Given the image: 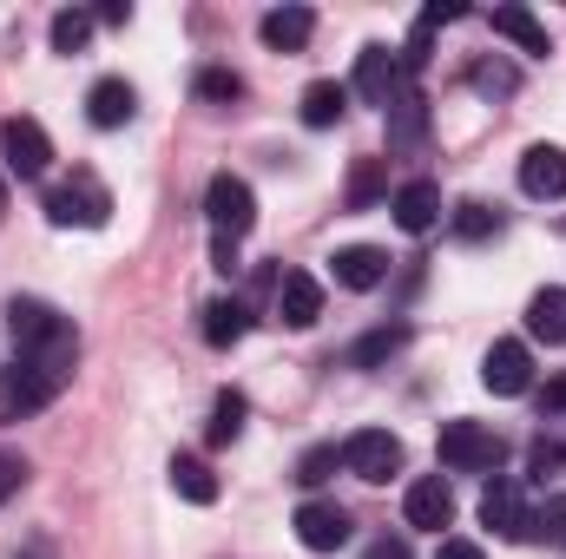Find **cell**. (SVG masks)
I'll return each instance as SVG.
<instances>
[{
	"mask_svg": "<svg viewBox=\"0 0 566 559\" xmlns=\"http://www.w3.org/2000/svg\"><path fill=\"white\" fill-rule=\"evenodd\" d=\"M93 20H99V27H126V20H133V7H126V0H106Z\"/></svg>",
	"mask_w": 566,
	"mask_h": 559,
	"instance_id": "cell-39",
	"label": "cell"
},
{
	"mask_svg": "<svg viewBox=\"0 0 566 559\" xmlns=\"http://www.w3.org/2000/svg\"><path fill=\"white\" fill-rule=\"evenodd\" d=\"M20 487H27V454H20V447H0V507H7Z\"/></svg>",
	"mask_w": 566,
	"mask_h": 559,
	"instance_id": "cell-34",
	"label": "cell"
},
{
	"mask_svg": "<svg viewBox=\"0 0 566 559\" xmlns=\"http://www.w3.org/2000/svg\"><path fill=\"white\" fill-rule=\"evenodd\" d=\"M527 336L534 342H547V349H560L566 342V289H534V303H527Z\"/></svg>",
	"mask_w": 566,
	"mask_h": 559,
	"instance_id": "cell-22",
	"label": "cell"
},
{
	"mask_svg": "<svg viewBox=\"0 0 566 559\" xmlns=\"http://www.w3.org/2000/svg\"><path fill=\"white\" fill-rule=\"evenodd\" d=\"M198 99H211V106H238V99H244V80H238L231 66H205V73H198Z\"/></svg>",
	"mask_w": 566,
	"mask_h": 559,
	"instance_id": "cell-32",
	"label": "cell"
},
{
	"mask_svg": "<svg viewBox=\"0 0 566 559\" xmlns=\"http://www.w3.org/2000/svg\"><path fill=\"white\" fill-rule=\"evenodd\" d=\"M434 559H488V553H481L474 540H441V553H434Z\"/></svg>",
	"mask_w": 566,
	"mask_h": 559,
	"instance_id": "cell-40",
	"label": "cell"
},
{
	"mask_svg": "<svg viewBox=\"0 0 566 559\" xmlns=\"http://www.w3.org/2000/svg\"><path fill=\"white\" fill-rule=\"evenodd\" d=\"M296 113H303V126H316V133H323V126H336V119L349 113V86H343V80H310Z\"/></svg>",
	"mask_w": 566,
	"mask_h": 559,
	"instance_id": "cell-24",
	"label": "cell"
},
{
	"mask_svg": "<svg viewBox=\"0 0 566 559\" xmlns=\"http://www.w3.org/2000/svg\"><path fill=\"white\" fill-rule=\"evenodd\" d=\"M73 356H80V329H73V336H60L53 349L13 356V362L0 369V415L27 421V415H40L46 402H60V389L73 382Z\"/></svg>",
	"mask_w": 566,
	"mask_h": 559,
	"instance_id": "cell-1",
	"label": "cell"
},
{
	"mask_svg": "<svg viewBox=\"0 0 566 559\" xmlns=\"http://www.w3.org/2000/svg\"><path fill=\"white\" fill-rule=\"evenodd\" d=\"M290 527H296V540H303L310 553H336V547H349V527H356V520H349V507H336V500H303Z\"/></svg>",
	"mask_w": 566,
	"mask_h": 559,
	"instance_id": "cell-10",
	"label": "cell"
},
{
	"mask_svg": "<svg viewBox=\"0 0 566 559\" xmlns=\"http://www.w3.org/2000/svg\"><path fill=\"white\" fill-rule=\"evenodd\" d=\"M527 540L534 547H566V494H547V507L527 514Z\"/></svg>",
	"mask_w": 566,
	"mask_h": 559,
	"instance_id": "cell-30",
	"label": "cell"
},
{
	"mask_svg": "<svg viewBox=\"0 0 566 559\" xmlns=\"http://www.w3.org/2000/svg\"><path fill=\"white\" fill-rule=\"evenodd\" d=\"M402 86H409V80H402V60H396L389 46H376V40H369V46L356 53V80H349V93H363L369 106H382V113H389V99H396Z\"/></svg>",
	"mask_w": 566,
	"mask_h": 559,
	"instance_id": "cell-9",
	"label": "cell"
},
{
	"mask_svg": "<svg viewBox=\"0 0 566 559\" xmlns=\"http://www.w3.org/2000/svg\"><path fill=\"white\" fill-rule=\"evenodd\" d=\"M434 454H441L448 474H494V467L507 461V441H501L488 421H441Z\"/></svg>",
	"mask_w": 566,
	"mask_h": 559,
	"instance_id": "cell-2",
	"label": "cell"
},
{
	"mask_svg": "<svg viewBox=\"0 0 566 559\" xmlns=\"http://www.w3.org/2000/svg\"><path fill=\"white\" fill-rule=\"evenodd\" d=\"M474 86L481 93H514V66H494L488 60V66H474Z\"/></svg>",
	"mask_w": 566,
	"mask_h": 559,
	"instance_id": "cell-35",
	"label": "cell"
},
{
	"mask_svg": "<svg viewBox=\"0 0 566 559\" xmlns=\"http://www.w3.org/2000/svg\"><path fill=\"white\" fill-rule=\"evenodd\" d=\"M251 336V309L238 303V296H211L205 303V342L211 349H231V342H244Z\"/></svg>",
	"mask_w": 566,
	"mask_h": 559,
	"instance_id": "cell-21",
	"label": "cell"
},
{
	"mask_svg": "<svg viewBox=\"0 0 566 559\" xmlns=\"http://www.w3.org/2000/svg\"><path fill=\"white\" fill-rule=\"evenodd\" d=\"M171 487H178V500H191V507H211L218 500V474L198 461V454H171Z\"/></svg>",
	"mask_w": 566,
	"mask_h": 559,
	"instance_id": "cell-25",
	"label": "cell"
},
{
	"mask_svg": "<svg viewBox=\"0 0 566 559\" xmlns=\"http://www.w3.org/2000/svg\"><path fill=\"white\" fill-rule=\"evenodd\" d=\"M481 520H488L501 540H527V507H521V487H514V481H488V494H481Z\"/></svg>",
	"mask_w": 566,
	"mask_h": 559,
	"instance_id": "cell-18",
	"label": "cell"
},
{
	"mask_svg": "<svg viewBox=\"0 0 566 559\" xmlns=\"http://www.w3.org/2000/svg\"><path fill=\"white\" fill-rule=\"evenodd\" d=\"M7 336H13V356H33V349H53L60 336H73V323L40 296H13L7 303Z\"/></svg>",
	"mask_w": 566,
	"mask_h": 559,
	"instance_id": "cell-5",
	"label": "cell"
},
{
	"mask_svg": "<svg viewBox=\"0 0 566 559\" xmlns=\"http://www.w3.org/2000/svg\"><path fill=\"white\" fill-rule=\"evenodd\" d=\"M389 211H396V224H402L409 238H428V231L441 224V184H434V178H409V184L389 198Z\"/></svg>",
	"mask_w": 566,
	"mask_h": 559,
	"instance_id": "cell-11",
	"label": "cell"
},
{
	"mask_svg": "<svg viewBox=\"0 0 566 559\" xmlns=\"http://www.w3.org/2000/svg\"><path fill=\"white\" fill-rule=\"evenodd\" d=\"M0 158H7L13 178H46V165H53V139H46V126L27 119V113L0 119Z\"/></svg>",
	"mask_w": 566,
	"mask_h": 559,
	"instance_id": "cell-7",
	"label": "cell"
},
{
	"mask_svg": "<svg viewBox=\"0 0 566 559\" xmlns=\"http://www.w3.org/2000/svg\"><path fill=\"white\" fill-rule=\"evenodd\" d=\"M560 461H566V447H560V441H534V474H541V481H547V474H554Z\"/></svg>",
	"mask_w": 566,
	"mask_h": 559,
	"instance_id": "cell-36",
	"label": "cell"
},
{
	"mask_svg": "<svg viewBox=\"0 0 566 559\" xmlns=\"http://www.w3.org/2000/svg\"><path fill=\"white\" fill-rule=\"evenodd\" d=\"M343 467H349L356 481L382 487L389 474H402V434H389V428H363V434H349V441H343Z\"/></svg>",
	"mask_w": 566,
	"mask_h": 559,
	"instance_id": "cell-6",
	"label": "cell"
},
{
	"mask_svg": "<svg viewBox=\"0 0 566 559\" xmlns=\"http://www.w3.org/2000/svg\"><path fill=\"white\" fill-rule=\"evenodd\" d=\"M481 389L488 395H527L534 389V349L521 336H501L488 356H481Z\"/></svg>",
	"mask_w": 566,
	"mask_h": 559,
	"instance_id": "cell-8",
	"label": "cell"
},
{
	"mask_svg": "<svg viewBox=\"0 0 566 559\" xmlns=\"http://www.w3.org/2000/svg\"><path fill=\"white\" fill-rule=\"evenodd\" d=\"M488 27H494L501 40H514L521 53H534V60H547V53H554V40H547V27H541V20H534L527 7H494V13H488Z\"/></svg>",
	"mask_w": 566,
	"mask_h": 559,
	"instance_id": "cell-20",
	"label": "cell"
},
{
	"mask_svg": "<svg viewBox=\"0 0 566 559\" xmlns=\"http://www.w3.org/2000/svg\"><path fill=\"white\" fill-rule=\"evenodd\" d=\"M336 467H343V447H336V441H323V447H310V454L296 461V481H303V487H323Z\"/></svg>",
	"mask_w": 566,
	"mask_h": 559,
	"instance_id": "cell-33",
	"label": "cell"
},
{
	"mask_svg": "<svg viewBox=\"0 0 566 559\" xmlns=\"http://www.w3.org/2000/svg\"><path fill=\"white\" fill-rule=\"evenodd\" d=\"M382 119H389V145H402V151H409V145H422V133H428V99L416 93V86H402V93L389 99V113H382Z\"/></svg>",
	"mask_w": 566,
	"mask_h": 559,
	"instance_id": "cell-23",
	"label": "cell"
},
{
	"mask_svg": "<svg viewBox=\"0 0 566 559\" xmlns=\"http://www.w3.org/2000/svg\"><path fill=\"white\" fill-rule=\"evenodd\" d=\"M402 342H409V329H369V336L349 349V369H376V362H389Z\"/></svg>",
	"mask_w": 566,
	"mask_h": 559,
	"instance_id": "cell-31",
	"label": "cell"
},
{
	"mask_svg": "<svg viewBox=\"0 0 566 559\" xmlns=\"http://www.w3.org/2000/svg\"><path fill=\"white\" fill-rule=\"evenodd\" d=\"M402 520L422 527V534H441V527L454 520V494H448L441 474H428V481H416V487L402 494Z\"/></svg>",
	"mask_w": 566,
	"mask_h": 559,
	"instance_id": "cell-14",
	"label": "cell"
},
{
	"mask_svg": "<svg viewBox=\"0 0 566 559\" xmlns=\"http://www.w3.org/2000/svg\"><path fill=\"white\" fill-rule=\"evenodd\" d=\"M133 113H139V93H133V80H119V73L93 80V93H86V119H93L99 133H119Z\"/></svg>",
	"mask_w": 566,
	"mask_h": 559,
	"instance_id": "cell-12",
	"label": "cell"
},
{
	"mask_svg": "<svg viewBox=\"0 0 566 559\" xmlns=\"http://www.w3.org/2000/svg\"><path fill=\"white\" fill-rule=\"evenodd\" d=\"M382 191H389V171H382V158H356V171H349V211H369Z\"/></svg>",
	"mask_w": 566,
	"mask_h": 559,
	"instance_id": "cell-29",
	"label": "cell"
},
{
	"mask_svg": "<svg viewBox=\"0 0 566 559\" xmlns=\"http://www.w3.org/2000/svg\"><path fill=\"white\" fill-rule=\"evenodd\" d=\"M329 277L343 283V289H376V283H389V251H376V244H343V251L329 257Z\"/></svg>",
	"mask_w": 566,
	"mask_h": 559,
	"instance_id": "cell-16",
	"label": "cell"
},
{
	"mask_svg": "<svg viewBox=\"0 0 566 559\" xmlns=\"http://www.w3.org/2000/svg\"><path fill=\"white\" fill-rule=\"evenodd\" d=\"M258 33H264L271 53H303L310 33H316V13H310V7H271V13L258 20Z\"/></svg>",
	"mask_w": 566,
	"mask_h": 559,
	"instance_id": "cell-19",
	"label": "cell"
},
{
	"mask_svg": "<svg viewBox=\"0 0 566 559\" xmlns=\"http://www.w3.org/2000/svg\"><path fill=\"white\" fill-rule=\"evenodd\" d=\"M211 264H218L224 277H238V271H244V264H238V244H231V238H211Z\"/></svg>",
	"mask_w": 566,
	"mask_h": 559,
	"instance_id": "cell-37",
	"label": "cell"
},
{
	"mask_svg": "<svg viewBox=\"0 0 566 559\" xmlns=\"http://www.w3.org/2000/svg\"><path fill=\"white\" fill-rule=\"evenodd\" d=\"M244 415H251V402H244L238 389H224V395L211 402V447H231V441L244 434Z\"/></svg>",
	"mask_w": 566,
	"mask_h": 559,
	"instance_id": "cell-27",
	"label": "cell"
},
{
	"mask_svg": "<svg viewBox=\"0 0 566 559\" xmlns=\"http://www.w3.org/2000/svg\"><path fill=\"white\" fill-rule=\"evenodd\" d=\"M521 191L527 198H566V151L560 145H527L521 151Z\"/></svg>",
	"mask_w": 566,
	"mask_h": 559,
	"instance_id": "cell-15",
	"label": "cell"
},
{
	"mask_svg": "<svg viewBox=\"0 0 566 559\" xmlns=\"http://www.w3.org/2000/svg\"><path fill=\"white\" fill-rule=\"evenodd\" d=\"M46 218L66 231V224H80V231H99L106 218H113V191L99 184V171H73V178H60L53 191H46Z\"/></svg>",
	"mask_w": 566,
	"mask_h": 559,
	"instance_id": "cell-3",
	"label": "cell"
},
{
	"mask_svg": "<svg viewBox=\"0 0 566 559\" xmlns=\"http://www.w3.org/2000/svg\"><path fill=\"white\" fill-rule=\"evenodd\" d=\"M448 224H454V238H461V244H488V238L501 231V211H494V204H481V198H468V204H454V218H448Z\"/></svg>",
	"mask_w": 566,
	"mask_h": 559,
	"instance_id": "cell-26",
	"label": "cell"
},
{
	"mask_svg": "<svg viewBox=\"0 0 566 559\" xmlns=\"http://www.w3.org/2000/svg\"><path fill=\"white\" fill-rule=\"evenodd\" d=\"M93 27H99V20H93L86 7H60L53 27H46V33H53V53H80V46L93 40Z\"/></svg>",
	"mask_w": 566,
	"mask_h": 559,
	"instance_id": "cell-28",
	"label": "cell"
},
{
	"mask_svg": "<svg viewBox=\"0 0 566 559\" xmlns=\"http://www.w3.org/2000/svg\"><path fill=\"white\" fill-rule=\"evenodd\" d=\"M448 20H461V7H454V0H448V7L434 0V7H422V13H416V27H409V46L396 53V60H402V80H416V73L428 66V53H434V33H441Z\"/></svg>",
	"mask_w": 566,
	"mask_h": 559,
	"instance_id": "cell-17",
	"label": "cell"
},
{
	"mask_svg": "<svg viewBox=\"0 0 566 559\" xmlns=\"http://www.w3.org/2000/svg\"><path fill=\"white\" fill-rule=\"evenodd\" d=\"M547 409H566V382H554V389H547Z\"/></svg>",
	"mask_w": 566,
	"mask_h": 559,
	"instance_id": "cell-41",
	"label": "cell"
},
{
	"mask_svg": "<svg viewBox=\"0 0 566 559\" xmlns=\"http://www.w3.org/2000/svg\"><path fill=\"white\" fill-rule=\"evenodd\" d=\"M363 559H416V553H409V540H389V534H382V540H376Z\"/></svg>",
	"mask_w": 566,
	"mask_h": 559,
	"instance_id": "cell-38",
	"label": "cell"
},
{
	"mask_svg": "<svg viewBox=\"0 0 566 559\" xmlns=\"http://www.w3.org/2000/svg\"><path fill=\"white\" fill-rule=\"evenodd\" d=\"M323 316V283L310 271H283L277 277V323L283 329H310Z\"/></svg>",
	"mask_w": 566,
	"mask_h": 559,
	"instance_id": "cell-13",
	"label": "cell"
},
{
	"mask_svg": "<svg viewBox=\"0 0 566 559\" xmlns=\"http://www.w3.org/2000/svg\"><path fill=\"white\" fill-rule=\"evenodd\" d=\"M205 218H211V238H244L251 224H258V198H251V184L238 178V171H218L211 184H205Z\"/></svg>",
	"mask_w": 566,
	"mask_h": 559,
	"instance_id": "cell-4",
	"label": "cell"
}]
</instances>
